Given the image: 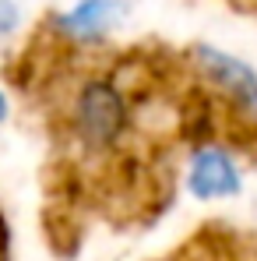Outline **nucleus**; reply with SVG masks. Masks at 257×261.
I'll return each instance as SVG.
<instances>
[{"mask_svg": "<svg viewBox=\"0 0 257 261\" xmlns=\"http://www.w3.org/2000/svg\"><path fill=\"white\" fill-rule=\"evenodd\" d=\"M194 67L240 117L257 120V71L247 60L215 46H194Z\"/></svg>", "mask_w": 257, "mask_h": 261, "instance_id": "f03ea898", "label": "nucleus"}, {"mask_svg": "<svg viewBox=\"0 0 257 261\" xmlns=\"http://www.w3.org/2000/svg\"><path fill=\"white\" fill-rule=\"evenodd\" d=\"M120 14V0H81L74 11L64 14V29L78 39H92V36H102Z\"/></svg>", "mask_w": 257, "mask_h": 261, "instance_id": "20e7f679", "label": "nucleus"}, {"mask_svg": "<svg viewBox=\"0 0 257 261\" xmlns=\"http://www.w3.org/2000/svg\"><path fill=\"white\" fill-rule=\"evenodd\" d=\"M14 21H18L14 4H11V0H0V36H4V32H11V29H14Z\"/></svg>", "mask_w": 257, "mask_h": 261, "instance_id": "39448f33", "label": "nucleus"}, {"mask_svg": "<svg viewBox=\"0 0 257 261\" xmlns=\"http://www.w3.org/2000/svg\"><path fill=\"white\" fill-rule=\"evenodd\" d=\"M127 99L113 82H88L74 102V130L88 148H109L127 130Z\"/></svg>", "mask_w": 257, "mask_h": 261, "instance_id": "f257e3e1", "label": "nucleus"}, {"mask_svg": "<svg viewBox=\"0 0 257 261\" xmlns=\"http://www.w3.org/2000/svg\"><path fill=\"white\" fill-rule=\"evenodd\" d=\"M187 187L197 201H218V198L240 194L243 176L225 148H197L190 173H187Z\"/></svg>", "mask_w": 257, "mask_h": 261, "instance_id": "7ed1b4c3", "label": "nucleus"}, {"mask_svg": "<svg viewBox=\"0 0 257 261\" xmlns=\"http://www.w3.org/2000/svg\"><path fill=\"white\" fill-rule=\"evenodd\" d=\"M4 117H7V99L0 95V120H4Z\"/></svg>", "mask_w": 257, "mask_h": 261, "instance_id": "423d86ee", "label": "nucleus"}]
</instances>
